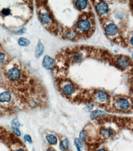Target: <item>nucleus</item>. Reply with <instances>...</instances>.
I'll list each match as a JSON object with an SVG mask.
<instances>
[{"mask_svg": "<svg viewBox=\"0 0 133 151\" xmlns=\"http://www.w3.org/2000/svg\"><path fill=\"white\" fill-rule=\"evenodd\" d=\"M6 76L7 80L10 81V83H11L12 84L22 79L24 75L19 67H13L7 70V72L6 73Z\"/></svg>", "mask_w": 133, "mask_h": 151, "instance_id": "nucleus-1", "label": "nucleus"}, {"mask_svg": "<svg viewBox=\"0 0 133 151\" xmlns=\"http://www.w3.org/2000/svg\"><path fill=\"white\" fill-rule=\"evenodd\" d=\"M92 24L91 21L88 19H84L79 20L78 22L77 23V29L80 32L85 33L90 31V29H92Z\"/></svg>", "mask_w": 133, "mask_h": 151, "instance_id": "nucleus-2", "label": "nucleus"}, {"mask_svg": "<svg viewBox=\"0 0 133 151\" xmlns=\"http://www.w3.org/2000/svg\"><path fill=\"white\" fill-rule=\"evenodd\" d=\"M12 101V94L8 90L0 92V105H9Z\"/></svg>", "mask_w": 133, "mask_h": 151, "instance_id": "nucleus-3", "label": "nucleus"}, {"mask_svg": "<svg viewBox=\"0 0 133 151\" xmlns=\"http://www.w3.org/2000/svg\"><path fill=\"white\" fill-rule=\"evenodd\" d=\"M106 34L108 36L112 37L115 36L118 33V28L114 23H109L107 25L105 28Z\"/></svg>", "mask_w": 133, "mask_h": 151, "instance_id": "nucleus-4", "label": "nucleus"}, {"mask_svg": "<svg viewBox=\"0 0 133 151\" xmlns=\"http://www.w3.org/2000/svg\"><path fill=\"white\" fill-rule=\"evenodd\" d=\"M116 106L122 110H127L130 108V103L127 99L120 98L116 101Z\"/></svg>", "mask_w": 133, "mask_h": 151, "instance_id": "nucleus-5", "label": "nucleus"}, {"mask_svg": "<svg viewBox=\"0 0 133 151\" xmlns=\"http://www.w3.org/2000/svg\"><path fill=\"white\" fill-rule=\"evenodd\" d=\"M96 9L98 14L101 15L107 14L109 11L108 5L104 1H101L97 4Z\"/></svg>", "mask_w": 133, "mask_h": 151, "instance_id": "nucleus-6", "label": "nucleus"}, {"mask_svg": "<svg viewBox=\"0 0 133 151\" xmlns=\"http://www.w3.org/2000/svg\"><path fill=\"white\" fill-rule=\"evenodd\" d=\"M55 65L54 60L50 57L49 56H45L43 59L42 61V66L46 69L51 70L53 68Z\"/></svg>", "mask_w": 133, "mask_h": 151, "instance_id": "nucleus-7", "label": "nucleus"}, {"mask_svg": "<svg viewBox=\"0 0 133 151\" xmlns=\"http://www.w3.org/2000/svg\"><path fill=\"white\" fill-rule=\"evenodd\" d=\"M39 19L41 23L44 25H48L51 21V16L47 12H41L39 14Z\"/></svg>", "mask_w": 133, "mask_h": 151, "instance_id": "nucleus-8", "label": "nucleus"}, {"mask_svg": "<svg viewBox=\"0 0 133 151\" xmlns=\"http://www.w3.org/2000/svg\"><path fill=\"white\" fill-rule=\"evenodd\" d=\"M75 91V87L71 83H67L66 84H64L61 89V92L63 94L65 95V96H71Z\"/></svg>", "mask_w": 133, "mask_h": 151, "instance_id": "nucleus-9", "label": "nucleus"}, {"mask_svg": "<svg viewBox=\"0 0 133 151\" xmlns=\"http://www.w3.org/2000/svg\"><path fill=\"white\" fill-rule=\"evenodd\" d=\"M117 64L122 68H127L130 64V61L129 58L124 56H120L117 59Z\"/></svg>", "mask_w": 133, "mask_h": 151, "instance_id": "nucleus-10", "label": "nucleus"}, {"mask_svg": "<svg viewBox=\"0 0 133 151\" xmlns=\"http://www.w3.org/2000/svg\"><path fill=\"white\" fill-rule=\"evenodd\" d=\"M96 98L98 102H106L109 100V95L106 92L103 90H100L96 94Z\"/></svg>", "mask_w": 133, "mask_h": 151, "instance_id": "nucleus-11", "label": "nucleus"}, {"mask_svg": "<svg viewBox=\"0 0 133 151\" xmlns=\"http://www.w3.org/2000/svg\"><path fill=\"white\" fill-rule=\"evenodd\" d=\"M71 60L74 63H79L83 60V55L82 53L76 52L71 55Z\"/></svg>", "mask_w": 133, "mask_h": 151, "instance_id": "nucleus-12", "label": "nucleus"}, {"mask_svg": "<svg viewBox=\"0 0 133 151\" xmlns=\"http://www.w3.org/2000/svg\"><path fill=\"white\" fill-rule=\"evenodd\" d=\"M44 47L42 43H39L36 47V49L35 50V57L36 58H39L41 57L42 55L44 53Z\"/></svg>", "mask_w": 133, "mask_h": 151, "instance_id": "nucleus-13", "label": "nucleus"}, {"mask_svg": "<svg viewBox=\"0 0 133 151\" xmlns=\"http://www.w3.org/2000/svg\"><path fill=\"white\" fill-rule=\"evenodd\" d=\"M106 114L105 113H104L103 111L96 110V111H94L92 112L91 114H90V117H91V118L92 119H98L99 118L103 117V116H106Z\"/></svg>", "mask_w": 133, "mask_h": 151, "instance_id": "nucleus-14", "label": "nucleus"}, {"mask_svg": "<svg viewBox=\"0 0 133 151\" xmlns=\"http://www.w3.org/2000/svg\"><path fill=\"white\" fill-rule=\"evenodd\" d=\"M113 133L114 131L110 128H104L101 130V134L102 135V136L106 138L110 137L113 135Z\"/></svg>", "mask_w": 133, "mask_h": 151, "instance_id": "nucleus-15", "label": "nucleus"}, {"mask_svg": "<svg viewBox=\"0 0 133 151\" xmlns=\"http://www.w3.org/2000/svg\"><path fill=\"white\" fill-rule=\"evenodd\" d=\"M88 2L87 1H76V7L79 10H84L87 7Z\"/></svg>", "mask_w": 133, "mask_h": 151, "instance_id": "nucleus-16", "label": "nucleus"}, {"mask_svg": "<svg viewBox=\"0 0 133 151\" xmlns=\"http://www.w3.org/2000/svg\"><path fill=\"white\" fill-rule=\"evenodd\" d=\"M46 140L51 145H54L57 143V138L55 135L49 134L46 136Z\"/></svg>", "mask_w": 133, "mask_h": 151, "instance_id": "nucleus-17", "label": "nucleus"}, {"mask_svg": "<svg viewBox=\"0 0 133 151\" xmlns=\"http://www.w3.org/2000/svg\"><path fill=\"white\" fill-rule=\"evenodd\" d=\"M12 14V10L9 7H3L0 12V14L3 17H8Z\"/></svg>", "mask_w": 133, "mask_h": 151, "instance_id": "nucleus-18", "label": "nucleus"}, {"mask_svg": "<svg viewBox=\"0 0 133 151\" xmlns=\"http://www.w3.org/2000/svg\"><path fill=\"white\" fill-rule=\"evenodd\" d=\"M18 44L21 47H27L29 45L30 42L27 39L24 37H20L18 41Z\"/></svg>", "mask_w": 133, "mask_h": 151, "instance_id": "nucleus-19", "label": "nucleus"}, {"mask_svg": "<svg viewBox=\"0 0 133 151\" xmlns=\"http://www.w3.org/2000/svg\"><path fill=\"white\" fill-rule=\"evenodd\" d=\"M69 148V141L67 139H64L60 143V149L63 151H66Z\"/></svg>", "mask_w": 133, "mask_h": 151, "instance_id": "nucleus-20", "label": "nucleus"}, {"mask_svg": "<svg viewBox=\"0 0 133 151\" xmlns=\"http://www.w3.org/2000/svg\"><path fill=\"white\" fill-rule=\"evenodd\" d=\"M76 33L74 31H72V30H70V31H68L66 34V37L68 39H73L76 37Z\"/></svg>", "mask_w": 133, "mask_h": 151, "instance_id": "nucleus-21", "label": "nucleus"}, {"mask_svg": "<svg viewBox=\"0 0 133 151\" xmlns=\"http://www.w3.org/2000/svg\"><path fill=\"white\" fill-rule=\"evenodd\" d=\"M11 126H12V127L19 128V127L20 126V124L19 123L18 119H17V118H15L12 120Z\"/></svg>", "mask_w": 133, "mask_h": 151, "instance_id": "nucleus-22", "label": "nucleus"}, {"mask_svg": "<svg viewBox=\"0 0 133 151\" xmlns=\"http://www.w3.org/2000/svg\"><path fill=\"white\" fill-rule=\"evenodd\" d=\"M80 141L82 142H85L86 138V132L85 130H82L80 133Z\"/></svg>", "mask_w": 133, "mask_h": 151, "instance_id": "nucleus-23", "label": "nucleus"}, {"mask_svg": "<svg viewBox=\"0 0 133 151\" xmlns=\"http://www.w3.org/2000/svg\"><path fill=\"white\" fill-rule=\"evenodd\" d=\"M6 59V55L4 53H0V64H3Z\"/></svg>", "mask_w": 133, "mask_h": 151, "instance_id": "nucleus-24", "label": "nucleus"}, {"mask_svg": "<svg viewBox=\"0 0 133 151\" xmlns=\"http://www.w3.org/2000/svg\"><path fill=\"white\" fill-rule=\"evenodd\" d=\"M12 130H13V132H14V134L17 136H20L21 135V133H20V132L19 130V128H17V127H12Z\"/></svg>", "mask_w": 133, "mask_h": 151, "instance_id": "nucleus-25", "label": "nucleus"}, {"mask_svg": "<svg viewBox=\"0 0 133 151\" xmlns=\"http://www.w3.org/2000/svg\"><path fill=\"white\" fill-rule=\"evenodd\" d=\"M75 144H76V146L77 148H80L81 149L82 148V144L81 141H80L79 139H76L75 140Z\"/></svg>", "mask_w": 133, "mask_h": 151, "instance_id": "nucleus-26", "label": "nucleus"}, {"mask_svg": "<svg viewBox=\"0 0 133 151\" xmlns=\"http://www.w3.org/2000/svg\"><path fill=\"white\" fill-rule=\"evenodd\" d=\"M24 140L25 141H27L28 143H31V142H32L31 136L28 135H25L24 136Z\"/></svg>", "mask_w": 133, "mask_h": 151, "instance_id": "nucleus-27", "label": "nucleus"}, {"mask_svg": "<svg viewBox=\"0 0 133 151\" xmlns=\"http://www.w3.org/2000/svg\"><path fill=\"white\" fill-rule=\"evenodd\" d=\"M25 32V28L21 29L19 30V31H17V33H20V34H23Z\"/></svg>", "mask_w": 133, "mask_h": 151, "instance_id": "nucleus-28", "label": "nucleus"}, {"mask_svg": "<svg viewBox=\"0 0 133 151\" xmlns=\"http://www.w3.org/2000/svg\"><path fill=\"white\" fill-rule=\"evenodd\" d=\"M96 151H106V150L105 149H100L97 150Z\"/></svg>", "mask_w": 133, "mask_h": 151, "instance_id": "nucleus-29", "label": "nucleus"}, {"mask_svg": "<svg viewBox=\"0 0 133 151\" xmlns=\"http://www.w3.org/2000/svg\"><path fill=\"white\" fill-rule=\"evenodd\" d=\"M47 151H55V150H53V149H48Z\"/></svg>", "mask_w": 133, "mask_h": 151, "instance_id": "nucleus-30", "label": "nucleus"}]
</instances>
